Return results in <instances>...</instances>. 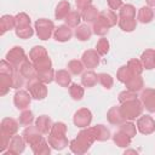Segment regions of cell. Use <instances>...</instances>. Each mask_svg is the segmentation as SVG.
I'll use <instances>...</instances> for the list:
<instances>
[{
    "instance_id": "f5cc1de1",
    "label": "cell",
    "mask_w": 155,
    "mask_h": 155,
    "mask_svg": "<svg viewBox=\"0 0 155 155\" xmlns=\"http://www.w3.org/2000/svg\"><path fill=\"white\" fill-rule=\"evenodd\" d=\"M11 138L12 137H10L8 134H6L4 132H0V151L1 153H4L8 148V144H10Z\"/></svg>"
},
{
    "instance_id": "f6af8a7d",
    "label": "cell",
    "mask_w": 155,
    "mask_h": 155,
    "mask_svg": "<svg viewBox=\"0 0 155 155\" xmlns=\"http://www.w3.org/2000/svg\"><path fill=\"white\" fill-rule=\"evenodd\" d=\"M68 69H69V71H70L71 74L79 75V74H81L82 70H84V63L80 62V61H78V59H73V61H70V62L68 63Z\"/></svg>"
},
{
    "instance_id": "ee69618b",
    "label": "cell",
    "mask_w": 155,
    "mask_h": 155,
    "mask_svg": "<svg viewBox=\"0 0 155 155\" xmlns=\"http://www.w3.org/2000/svg\"><path fill=\"white\" fill-rule=\"evenodd\" d=\"M16 18V28H23V27H28L30 25V18L27 13L24 12H19L15 16Z\"/></svg>"
},
{
    "instance_id": "5b68a950",
    "label": "cell",
    "mask_w": 155,
    "mask_h": 155,
    "mask_svg": "<svg viewBox=\"0 0 155 155\" xmlns=\"http://www.w3.org/2000/svg\"><path fill=\"white\" fill-rule=\"evenodd\" d=\"M28 58H27V56H25V52H24V50L21 47V46H15V47H12L8 52H7V54H6V61H8L12 65H15L16 68H19V65L23 63V62H25Z\"/></svg>"
},
{
    "instance_id": "b9f144b4",
    "label": "cell",
    "mask_w": 155,
    "mask_h": 155,
    "mask_svg": "<svg viewBox=\"0 0 155 155\" xmlns=\"http://www.w3.org/2000/svg\"><path fill=\"white\" fill-rule=\"evenodd\" d=\"M120 127V131H122L124 133H126L128 137H134L136 133H137V128H136V125L132 124L131 121H126V122H122L119 125Z\"/></svg>"
},
{
    "instance_id": "c3c4849f",
    "label": "cell",
    "mask_w": 155,
    "mask_h": 155,
    "mask_svg": "<svg viewBox=\"0 0 155 155\" xmlns=\"http://www.w3.org/2000/svg\"><path fill=\"white\" fill-rule=\"evenodd\" d=\"M33 121H34V115L30 110H24L19 115V124L22 126H29V125H31Z\"/></svg>"
},
{
    "instance_id": "e575fe53",
    "label": "cell",
    "mask_w": 155,
    "mask_h": 155,
    "mask_svg": "<svg viewBox=\"0 0 155 155\" xmlns=\"http://www.w3.org/2000/svg\"><path fill=\"white\" fill-rule=\"evenodd\" d=\"M46 56H47L46 48L42 47V46H34L29 52V59L33 63L39 61V59H41V58H44V57H46Z\"/></svg>"
},
{
    "instance_id": "277c9868",
    "label": "cell",
    "mask_w": 155,
    "mask_h": 155,
    "mask_svg": "<svg viewBox=\"0 0 155 155\" xmlns=\"http://www.w3.org/2000/svg\"><path fill=\"white\" fill-rule=\"evenodd\" d=\"M27 90L34 99H44L47 96V87L46 84L39 81L38 79L29 80L27 84Z\"/></svg>"
},
{
    "instance_id": "1f68e13d",
    "label": "cell",
    "mask_w": 155,
    "mask_h": 155,
    "mask_svg": "<svg viewBox=\"0 0 155 155\" xmlns=\"http://www.w3.org/2000/svg\"><path fill=\"white\" fill-rule=\"evenodd\" d=\"M97 81H98V75L92 70L84 73L81 76V84L85 87H93L97 84Z\"/></svg>"
},
{
    "instance_id": "bcb514c9",
    "label": "cell",
    "mask_w": 155,
    "mask_h": 155,
    "mask_svg": "<svg viewBox=\"0 0 155 155\" xmlns=\"http://www.w3.org/2000/svg\"><path fill=\"white\" fill-rule=\"evenodd\" d=\"M96 51L99 53V56H104L109 52V41L105 38H102L98 40L96 45Z\"/></svg>"
},
{
    "instance_id": "f1b7e54d",
    "label": "cell",
    "mask_w": 155,
    "mask_h": 155,
    "mask_svg": "<svg viewBox=\"0 0 155 155\" xmlns=\"http://www.w3.org/2000/svg\"><path fill=\"white\" fill-rule=\"evenodd\" d=\"M69 12H70V4L65 0H62L61 2H58L56 7V12H54L56 19H64Z\"/></svg>"
},
{
    "instance_id": "83f0119b",
    "label": "cell",
    "mask_w": 155,
    "mask_h": 155,
    "mask_svg": "<svg viewBox=\"0 0 155 155\" xmlns=\"http://www.w3.org/2000/svg\"><path fill=\"white\" fill-rule=\"evenodd\" d=\"M48 144L56 149V150H62L64 149L67 145H68V139L67 137H56V136H52V134H48Z\"/></svg>"
},
{
    "instance_id": "7bdbcfd3",
    "label": "cell",
    "mask_w": 155,
    "mask_h": 155,
    "mask_svg": "<svg viewBox=\"0 0 155 155\" xmlns=\"http://www.w3.org/2000/svg\"><path fill=\"white\" fill-rule=\"evenodd\" d=\"M131 76H133V74L131 73V70L128 69L127 65H122V67H120L119 70H117V73H116V79H117L119 81L124 82V84H125Z\"/></svg>"
},
{
    "instance_id": "7a4b0ae2",
    "label": "cell",
    "mask_w": 155,
    "mask_h": 155,
    "mask_svg": "<svg viewBox=\"0 0 155 155\" xmlns=\"http://www.w3.org/2000/svg\"><path fill=\"white\" fill-rule=\"evenodd\" d=\"M143 103L142 101H139L138 98L136 99H131V101H127V102H124L121 103V107H120V110H121V114L124 116L125 120H134L136 117L140 116L142 113H143Z\"/></svg>"
},
{
    "instance_id": "4dcf8cb0",
    "label": "cell",
    "mask_w": 155,
    "mask_h": 155,
    "mask_svg": "<svg viewBox=\"0 0 155 155\" xmlns=\"http://www.w3.org/2000/svg\"><path fill=\"white\" fill-rule=\"evenodd\" d=\"M92 33H93L92 29L87 24H80V25H78V28L75 30V36L80 41H86L91 38Z\"/></svg>"
},
{
    "instance_id": "5bb4252c",
    "label": "cell",
    "mask_w": 155,
    "mask_h": 155,
    "mask_svg": "<svg viewBox=\"0 0 155 155\" xmlns=\"http://www.w3.org/2000/svg\"><path fill=\"white\" fill-rule=\"evenodd\" d=\"M18 131V122L12 119V117H5L2 119L1 121V131L0 132H4L6 134H8L10 137L15 136Z\"/></svg>"
},
{
    "instance_id": "f546056e",
    "label": "cell",
    "mask_w": 155,
    "mask_h": 155,
    "mask_svg": "<svg viewBox=\"0 0 155 155\" xmlns=\"http://www.w3.org/2000/svg\"><path fill=\"white\" fill-rule=\"evenodd\" d=\"M153 18H154V11L150 8V6H143L142 8H139L137 19L140 23H149L153 21Z\"/></svg>"
},
{
    "instance_id": "db71d44e",
    "label": "cell",
    "mask_w": 155,
    "mask_h": 155,
    "mask_svg": "<svg viewBox=\"0 0 155 155\" xmlns=\"http://www.w3.org/2000/svg\"><path fill=\"white\" fill-rule=\"evenodd\" d=\"M75 4H76L78 10L82 11L86 7H88L90 5H92V0H75Z\"/></svg>"
},
{
    "instance_id": "e0dca14e",
    "label": "cell",
    "mask_w": 155,
    "mask_h": 155,
    "mask_svg": "<svg viewBox=\"0 0 155 155\" xmlns=\"http://www.w3.org/2000/svg\"><path fill=\"white\" fill-rule=\"evenodd\" d=\"M98 19H101L105 25H108L110 28V27H114L117 23L119 17L113 12V10H104V11L99 12Z\"/></svg>"
},
{
    "instance_id": "4316f807",
    "label": "cell",
    "mask_w": 155,
    "mask_h": 155,
    "mask_svg": "<svg viewBox=\"0 0 155 155\" xmlns=\"http://www.w3.org/2000/svg\"><path fill=\"white\" fill-rule=\"evenodd\" d=\"M113 140H114V143H115L117 147H120V148H127V147H130V144H131V137H128L126 133H124V132L120 131V130L114 133Z\"/></svg>"
},
{
    "instance_id": "d590c367",
    "label": "cell",
    "mask_w": 155,
    "mask_h": 155,
    "mask_svg": "<svg viewBox=\"0 0 155 155\" xmlns=\"http://www.w3.org/2000/svg\"><path fill=\"white\" fill-rule=\"evenodd\" d=\"M65 24L69 27H78L81 21V13L79 11H70L68 16L64 18Z\"/></svg>"
},
{
    "instance_id": "3957f363",
    "label": "cell",
    "mask_w": 155,
    "mask_h": 155,
    "mask_svg": "<svg viewBox=\"0 0 155 155\" xmlns=\"http://www.w3.org/2000/svg\"><path fill=\"white\" fill-rule=\"evenodd\" d=\"M35 30H36V35L40 40H47L51 38V35L54 30V24L50 19L41 18L35 22Z\"/></svg>"
},
{
    "instance_id": "816d5d0a",
    "label": "cell",
    "mask_w": 155,
    "mask_h": 155,
    "mask_svg": "<svg viewBox=\"0 0 155 155\" xmlns=\"http://www.w3.org/2000/svg\"><path fill=\"white\" fill-rule=\"evenodd\" d=\"M138 96H137V92L134 91H131V90H125L122 92H120L119 94V102L120 103H124V102H127V101H131V99H136Z\"/></svg>"
},
{
    "instance_id": "30bf717a",
    "label": "cell",
    "mask_w": 155,
    "mask_h": 155,
    "mask_svg": "<svg viewBox=\"0 0 155 155\" xmlns=\"http://www.w3.org/2000/svg\"><path fill=\"white\" fill-rule=\"evenodd\" d=\"M41 134H42V133L38 130V127H36V126H31V125L27 126V127L24 128L23 133H22L24 140H25L29 145H33V144H35L36 142H39L40 139H42L44 137H42Z\"/></svg>"
},
{
    "instance_id": "d6986e66",
    "label": "cell",
    "mask_w": 155,
    "mask_h": 155,
    "mask_svg": "<svg viewBox=\"0 0 155 155\" xmlns=\"http://www.w3.org/2000/svg\"><path fill=\"white\" fill-rule=\"evenodd\" d=\"M107 119L108 121L111 124V125H116L119 126L120 124L124 122V116L121 114V110H120V107H113L108 110L107 113Z\"/></svg>"
},
{
    "instance_id": "9f6ffc18",
    "label": "cell",
    "mask_w": 155,
    "mask_h": 155,
    "mask_svg": "<svg viewBox=\"0 0 155 155\" xmlns=\"http://www.w3.org/2000/svg\"><path fill=\"white\" fill-rule=\"evenodd\" d=\"M149 6H155V0H145Z\"/></svg>"
},
{
    "instance_id": "8d00e7d4",
    "label": "cell",
    "mask_w": 155,
    "mask_h": 155,
    "mask_svg": "<svg viewBox=\"0 0 155 155\" xmlns=\"http://www.w3.org/2000/svg\"><path fill=\"white\" fill-rule=\"evenodd\" d=\"M65 133H67V125L64 122H54L48 134L56 137H65Z\"/></svg>"
},
{
    "instance_id": "ba28073f",
    "label": "cell",
    "mask_w": 155,
    "mask_h": 155,
    "mask_svg": "<svg viewBox=\"0 0 155 155\" xmlns=\"http://www.w3.org/2000/svg\"><path fill=\"white\" fill-rule=\"evenodd\" d=\"M137 128L142 134H150L155 131V120L149 115H143L137 120Z\"/></svg>"
},
{
    "instance_id": "484cf974",
    "label": "cell",
    "mask_w": 155,
    "mask_h": 155,
    "mask_svg": "<svg viewBox=\"0 0 155 155\" xmlns=\"http://www.w3.org/2000/svg\"><path fill=\"white\" fill-rule=\"evenodd\" d=\"M54 80L56 82L62 86V87H68L71 82V78H70V74L64 70V69H61V70H57L56 74H54Z\"/></svg>"
},
{
    "instance_id": "cb8c5ba5",
    "label": "cell",
    "mask_w": 155,
    "mask_h": 155,
    "mask_svg": "<svg viewBox=\"0 0 155 155\" xmlns=\"http://www.w3.org/2000/svg\"><path fill=\"white\" fill-rule=\"evenodd\" d=\"M125 85H126V88H127V90L138 92V91H140V90L143 88L144 82H143V79H142L140 75H133V76H131V78L125 82Z\"/></svg>"
},
{
    "instance_id": "44dd1931",
    "label": "cell",
    "mask_w": 155,
    "mask_h": 155,
    "mask_svg": "<svg viewBox=\"0 0 155 155\" xmlns=\"http://www.w3.org/2000/svg\"><path fill=\"white\" fill-rule=\"evenodd\" d=\"M16 27V18L11 15H4L0 19V34L4 35L6 31Z\"/></svg>"
},
{
    "instance_id": "8992f818",
    "label": "cell",
    "mask_w": 155,
    "mask_h": 155,
    "mask_svg": "<svg viewBox=\"0 0 155 155\" xmlns=\"http://www.w3.org/2000/svg\"><path fill=\"white\" fill-rule=\"evenodd\" d=\"M25 140L23 138V136H12L11 140H10V144H8V148H7V151H4L2 154L4 155H18L24 151V148H25Z\"/></svg>"
},
{
    "instance_id": "9c48e42d",
    "label": "cell",
    "mask_w": 155,
    "mask_h": 155,
    "mask_svg": "<svg viewBox=\"0 0 155 155\" xmlns=\"http://www.w3.org/2000/svg\"><path fill=\"white\" fill-rule=\"evenodd\" d=\"M31 96L29 92L24 91V90H19L15 93L13 96V103L16 105L17 109H21V110H24L29 107L30 104V101H31Z\"/></svg>"
},
{
    "instance_id": "7c38bea8",
    "label": "cell",
    "mask_w": 155,
    "mask_h": 155,
    "mask_svg": "<svg viewBox=\"0 0 155 155\" xmlns=\"http://www.w3.org/2000/svg\"><path fill=\"white\" fill-rule=\"evenodd\" d=\"M81 62L86 68L93 69L99 64V53L96 50H87L81 57Z\"/></svg>"
},
{
    "instance_id": "836d02e7",
    "label": "cell",
    "mask_w": 155,
    "mask_h": 155,
    "mask_svg": "<svg viewBox=\"0 0 155 155\" xmlns=\"http://www.w3.org/2000/svg\"><path fill=\"white\" fill-rule=\"evenodd\" d=\"M54 71L52 68H48V69H44V70H39L38 71V76L36 79L44 84H50L54 80Z\"/></svg>"
},
{
    "instance_id": "ffe728a7",
    "label": "cell",
    "mask_w": 155,
    "mask_h": 155,
    "mask_svg": "<svg viewBox=\"0 0 155 155\" xmlns=\"http://www.w3.org/2000/svg\"><path fill=\"white\" fill-rule=\"evenodd\" d=\"M140 62L145 69L155 68V50H145L140 56Z\"/></svg>"
},
{
    "instance_id": "603a6c76",
    "label": "cell",
    "mask_w": 155,
    "mask_h": 155,
    "mask_svg": "<svg viewBox=\"0 0 155 155\" xmlns=\"http://www.w3.org/2000/svg\"><path fill=\"white\" fill-rule=\"evenodd\" d=\"M98 16H99V12H98L97 7H94L93 5H90L88 7H86L85 10L81 11V18L85 22H87V23L96 22L97 18H98Z\"/></svg>"
},
{
    "instance_id": "11a10c76",
    "label": "cell",
    "mask_w": 155,
    "mask_h": 155,
    "mask_svg": "<svg viewBox=\"0 0 155 155\" xmlns=\"http://www.w3.org/2000/svg\"><path fill=\"white\" fill-rule=\"evenodd\" d=\"M108 6L110 10H120L122 6V0H108Z\"/></svg>"
},
{
    "instance_id": "4fadbf2b",
    "label": "cell",
    "mask_w": 155,
    "mask_h": 155,
    "mask_svg": "<svg viewBox=\"0 0 155 155\" xmlns=\"http://www.w3.org/2000/svg\"><path fill=\"white\" fill-rule=\"evenodd\" d=\"M18 69H19L21 74L23 75V78L27 79L28 81H29V80H34V79H36V76H38V70H36L34 63H33V62H29L28 59H27L25 62H23V63L19 65Z\"/></svg>"
},
{
    "instance_id": "681fc988",
    "label": "cell",
    "mask_w": 155,
    "mask_h": 155,
    "mask_svg": "<svg viewBox=\"0 0 155 155\" xmlns=\"http://www.w3.org/2000/svg\"><path fill=\"white\" fill-rule=\"evenodd\" d=\"M33 34H34V30L30 25L23 27V28H16V35L21 39H29L33 36Z\"/></svg>"
},
{
    "instance_id": "60d3db41",
    "label": "cell",
    "mask_w": 155,
    "mask_h": 155,
    "mask_svg": "<svg viewBox=\"0 0 155 155\" xmlns=\"http://www.w3.org/2000/svg\"><path fill=\"white\" fill-rule=\"evenodd\" d=\"M92 31H93L96 35H101V36H103V35H105V34L109 31V27H108V25H105L101 19H98V18H97V21H96V22H93Z\"/></svg>"
},
{
    "instance_id": "f35d334b",
    "label": "cell",
    "mask_w": 155,
    "mask_h": 155,
    "mask_svg": "<svg viewBox=\"0 0 155 155\" xmlns=\"http://www.w3.org/2000/svg\"><path fill=\"white\" fill-rule=\"evenodd\" d=\"M127 67H128V69L131 70V73L133 75H140L142 71H143V69H144L142 62L139 59H136V58L130 59L128 63H127Z\"/></svg>"
},
{
    "instance_id": "52a82bcc",
    "label": "cell",
    "mask_w": 155,
    "mask_h": 155,
    "mask_svg": "<svg viewBox=\"0 0 155 155\" xmlns=\"http://www.w3.org/2000/svg\"><path fill=\"white\" fill-rule=\"evenodd\" d=\"M73 121H74L75 126L85 128V127L90 126V124L92 121V114L87 108H81L74 114Z\"/></svg>"
},
{
    "instance_id": "9a60e30c",
    "label": "cell",
    "mask_w": 155,
    "mask_h": 155,
    "mask_svg": "<svg viewBox=\"0 0 155 155\" xmlns=\"http://www.w3.org/2000/svg\"><path fill=\"white\" fill-rule=\"evenodd\" d=\"M54 39L59 42H65L68 40L71 39L73 36V31L69 28V25H59L58 28L54 29V34H53Z\"/></svg>"
},
{
    "instance_id": "d4e9b609",
    "label": "cell",
    "mask_w": 155,
    "mask_h": 155,
    "mask_svg": "<svg viewBox=\"0 0 155 155\" xmlns=\"http://www.w3.org/2000/svg\"><path fill=\"white\" fill-rule=\"evenodd\" d=\"M30 147H31V150L35 155H48L51 153V149L48 147V142H46L44 138Z\"/></svg>"
},
{
    "instance_id": "d6a6232c",
    "label": "cell",
    "mask_w": 155,
    "mask_h": 155,
    "mask_svg": "<svg viewBox=\"0 0 155 155\" xmlns=\"http://www.w3.org/2000/svg\"><path fill=\"white\" fill-rule=\"evenodd\" d=\"M119 27L124 30V31H133L136 29V25H137V21L136 18H122V17H119Z\"/></svg>"
},
{
    "instance_id": "f907efd6",
    "label": "cell",
    "mask_w": 155,
    "mask_h": 155,
    "mask_svg": "<svg viewBox=\"0 0 155 155\" xmlns=\"http://www.w3.org/2000/svg\"><path fill=\"white\" fill-rule=\"evenodd\" d=\"M34 65H35L36 70L39 71V70H44V69L52 68V62H51V59L48 58V56H46V57H44V58H41V59L34 62Z\"/></svg>"
},
{
    "instance_id": "7dc6e473",
    "label": "cell",
    "mask_w": 155,
    "mask_h": 155,
    "mask_svg": "<svg viewBox=\"0 0 155 155\" xmlns=\"http://www.w3.org/2000/svg\"><path fill=\"white\" fill-rule=\"evenodd\" d=\"M98 81H99L101 85H102L104 88H107V90L111 88V87H113V84H114L113 78H111L109 74H105V73L98 74Z\"/></svg>"
},
{
    "instance_id": "74e56055",
    "label": "cell",
    "mask_w": 155,
    "mask_h": 155,
    "mask_svg": "<svg viewBox=\"0 0 155 155\" xmlns=\"http://www.w3.org/2000/svg\"><path fill=\"white\" fill-rule=\"evenodd\" d=\"M119 17H122V18H136V8L130 4L122 5L121 8L119 10Z\"/></svg>"
},
{
    "instance_id": "2e32d148",
    "label": "cell",
    "mask_w": 155,
    "mask_h": 155,
    "mask_svg": "<svg viewBox=\"0 0 155 155\" xmlns=\"http://www.w3.org/2000/svg\"><path fill=\"white\" fill-rule=\"evenodd\" d=\"M52 120L47 116V115H41L35 120V126L38 127V130L42 133V134H47L50 133L51 128H52Z\"/></svg>"
},
{
    "instance_id": "ac0fdd59",
    "label": "cell",
    "mask_w": 155,
    "mask_h": 155,
    "mask_svg": "<svg viewBox=\"0 0 155 155\" xmlns=\"http://www.w3.org/2000/svg\"><path fill=\"white\" fill-rule=\"evenodd\" d=\"M10 88H13V75L0 73V94L5 96Z\"/></svg>"
},
{
    "instance_id": "7402d4cb",
    "label": "cell",
    "mask_w": 155,
    "mask_h": 155,
    "mask_svg": "<svg viewBox=\"0 0 155 155\" xmlns=\"http://www.w3.org/2000/svg\"><path fill=\"white\" fill-rule=\"evenodd\" d=\"M91 128H92V132L94 134L96 140H98V142H105V140H108L110 138V131L105 126H103V125H96V126H93Z\"/></svg>"
},
{
    "instance_id": "8fae6325",
    "label": "cell",
    "mask_w": 155,
    "mask_h": 155,
    "mask_svg": "<svg viewBox=\"0 0 155 155\" xmlns=\"http://www.w3.org/2000/svg\"><path fill=\"white\" fill-rule=\"evenodd\" d=\"M140 101L145 109L150 113L155 111V90L153 88H145L140 93Z\"/></svg>"
},
{
    "instance_id": "ab89813d",
    "label": "cell",
    "mask_w": 155,
    "mask_h": 155,
    "mask_svg": "<svg viewBox=\"0 0 155 155\" xmlns=\"http://www.w3.org/2000/svg\"><path fill=\"white\" fill-rule=\"evenodd\" d=\"M84 92H85L84 91V87H81L78 84H71L69 86V94L75 101H80L84 97Z\"/></svg>"
},
{
    "instance_id": "6da1fadb",
    "label": "cell",
    "mask_w": 155,
    "mask_h": 155,
    "mask_svg": "<svg viewBox=\"0 0 155 155\" xmlns=\"http://www.w3.org/2000/svg\"><path fill=\"white\" fill-rule=\"evenodd\" d=\"M96 140L94 134L92 132V128H85L78 133V137L73 139L69 143V148L74 154L81 155L85 154L92 145V143Z\"/></svg>"
}]
</instances>
